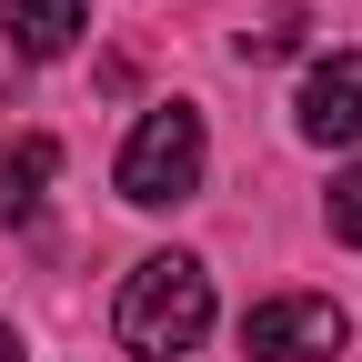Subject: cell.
Returning <instances> with one entry per match:
<instances>
[{
  "instance_id": "obj_8",
  "label": "cell",
  "mask_w": 362,
  "mask_h": 362,
  "mask_svg": "<svg viewBox=\"0 0 362 362\" xmlns=\"http://www.w3.org/2000/svg\"><path fill=\"white\" fill-rule=\"evenodd\" d=\"M332 242H362V171L332 181Z\"/></svg>"
},
{
  "instance_id": "obj_2",
  "label": "cell",
  "mask_w": 362,
  "mask_h": 362,
  "mask_svg": "<svg viewBox=\"0 0 362 362\" xmlns=\"http://www.w3.org/2000/svg\"><path fill=\"white\" fill-rule=\"evenodd\" d=\"M192 192H202V111L192 101H161L121 141V202L131 211H171V202H192Z\"/></svg>"
},
{
  "instance_id": "obj_5",
  "label": "cell",
  "mask_w": 362,
  "mask_h": 362,
  "mask_svg": "<svg viewBox=\"0 0 362 362\" xmlns=\"http://www.w3.org/2000/svg\"><path fill=\"white\" fill-rule=\"evenodd\" d=\"M0 30H11L21 61H61L71 40L90 30V11H81V0H0Z\"/></svg>"
},
{
  "instance_id": "obj_9",
  "label": "cell",
  "mask_w": 362,
  "mask_h": 362,
  "mask_svg": "<svg viewBox=\"0 0 362 362\" xmlns=\"http://www.w3.org/2000/svg\"><path fill=\"white\" fill-rule=\"evenodd\" d=\"M0 362H21V332H11V322H0Z\"/></svg>"
},
{
  "instance_id": "obj_6",
  "label": "cell",
  "mask_w": 362,
  "mask_h": 362,
  "mask_svg": "<svg viewBox=\"0 0 362 362\" xmlns=\"http://www.w3.org/2000/svg\"><path fill=\"white\" fill-rule=\"evenodd\" d=\"M51 171H61V141L51 131H21V141H0V221H30L40 192H51Z\"/></svg>"
},
{
  "instance_id": "obj_4",
  "label": "cell",
  "mask_w": 362,
  "mask_h": 362,
  "mask_svg": "<svg viewBox=\"0 0 362 362\" xmlns=\"http://www.w3.org/2000/svg\"><path fill=\"white\" fill-rule=\"evenodd\" d=\"M292 121H302V141H362V51H332V61H312V81H302V101H292Z\"/></svg>"
},
{
  "instance_id": "obj_1",
  "label": "cell",
  "mask_w": 362,
  "mask_h": 362,
  "mask_svg": "<svg viewBox=\"0 0 362 362\" xmlns=\"http://www.w3.org/2000/svg\"><path fill=\"white\" fill-rule=\"evenodd\" d=\"M111 332L131 362H181L202 332H211V272L192 252H151V262H131V282L111 302Z\"/></svg>"
},
{
  "instance_id": "obj_7",
  "label": "cell",
  "mask_w": 362,
  "mask_h": 362,
  "mask_svg": "<svg viewBox=\"0 0 362 362\" xmlns=\"http://www.w3.org/2000/svg\"><path fill=\"white\" fill-rule=\"evenodd\" d=\"M282 51H302V11H272L262 30H242V61H282Z\"/></svg>"
},
{
  "instance_id": "obj_3",
  "label": "cell",
  "mask_w": 362,
  "mask_h": 362,
  "mask_svg": "<svg viewBox=\"0 0 362 362\" xmlns=\"http://www.w3.org/2000/svg\"><path fill=\"white\" fill-rule=\"evenodd\" d=\"M342 342H352V322H342V302H322V292L252 302V322H242V352L252 362H332Z\"/></svg>"
}]
</instances>
